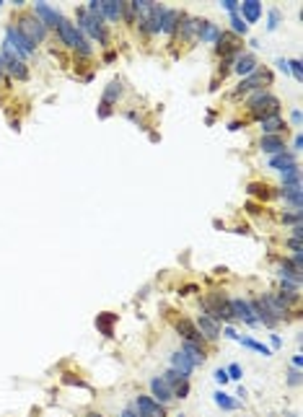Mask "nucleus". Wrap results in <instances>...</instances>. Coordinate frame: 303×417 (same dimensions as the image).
I'll return each mask as SVG.
<instances>
[{
  "mask_svg": "<svg viewBox=\"0 0 303 417\" xmlns=\"http://www.w3.org/2000/svg\"><path fill=\"white\" fill-rule=\"evenodd\" d=\"M283 345V340H280V335H272V347H280Z\"/></svg>",
  "mask_w": 303,
  "mask_h": 417,
  "instance_id": "603ef678",
  "label": "nucleus"
},
{
  "mask_svg": "<svg viewBox=\"0 0 303 417\" xmlns=\"http://www.w3.org/2000/svg\"><path fill=\"white\" fill-rule=\"evenodd\" d=\"M236 13L244 18L246 26L256 24L259 16H262V3H259V0H244V3H239V11H236Z\"/></svg>",
  "mask_w": 303,
  "mask_h": 417,
  "instance_id": "f8f14e48",
  "label": "nucleus"
},
{
  "mask_svg": "<svg viewBox=\"0 0 303 417\" xmlns=\"http://www.w3.org/2000/svg\"><path fill=\"white\" fill-rule=\"evenodd\" d=\"M218 36H221V29L212 24V21H197V39L200 41H205V45H212V41H218Z\"/></svg>",
  "mask_w": 303,
  "mask_h": 417,
  "instance_id": "2eb2a0df",
  "label": "nucleus"
},
{
  "mask_svg": "<svg viewBox=\"0 0 303 417\" xmlns=\"http://www.w3.org/2000/svg\"><path fill=\"white\" fill-rule=\"evenodd\" d=\"M21 34H24L31 45H39V41H45V36H47V26L41 24V21L34 16V13H26V16H21V21H18V26H16Z\"/></svg>",
  "mask_w": 303,
  "mask_h": 417,
  "instance_id": "f03ea898",
  "label": "nucleus"
},
{
  "mask_svg": "<svg viewBox=\"0 0 303 417\" xmlns=\"http://www.w3.org/2000/svg\"><path fill=\"white\" fill-rule=\"evenodd\" d=\"M290 184H300V166H290L283 171V187H290Z\"/></svg>",
  "mask_w": 303,
  "mask_h": 417,
  "instance_id": "c756f323",
  "label": "nucleus"
},
{
  "mask_svg": "<svg viewBox=\"0 0 303 417\" xmlns=\"http://www.w3.org/2000/svg\"><path fill=\"white\" fill-rule=\"evenodd\" d=\"M212 399H215V404H218L221 409H228V412L239 407V402H236V399H231L226 391H215V394H212Z\"/></svg>",
  "mask_w": 303,
  "mask_h": 417,
  "instance_id": "c85d7f7f",
  "label": "nucleus"
},
{
  "mask_svg": "<svg viewBox=\"0 0 303 417\" xmlns=\"http://www.w3.org/2000/svg\"><path fill=\"white\" fill-rule=\"evenodd\" d=\"M228 306H231V316H233V319L246 321V324H259L256 316H254V311H251V306H249V301L233 298V301H228Z\"/></svg>",
  "mask_w": 303,
  "mask_h": 417,
  "instance_id": "1a4fd4ad",
  "label": "nucleus"
},
{
  "mask_svg": "<svg viewBox=\"0 0 303 417\" xmlns=\"http://www.w3.org/2000/svg\"><path fill=\"white\" fill-rule=\"evenodd\" d=\"M194 326H197V332L202 335V340H218V337H221V326H218V321L210 319V316H205V314L197 319V324H194Z\"/></svg>",
  "mask_w": 303,
  "mask_h": 417,
  "instance_id": "4468645a",
  "label": "nucleus"
},
{
  "mask_svg": "<svg viewBox=\"0 0 303 417\" xmlns=\"http://www.w3.org/2000/svg\"><path fill=\"white\" fill-rule=\"evenodd\" d=\"M114 321H117V314L104 311V314L96 316V329H99L104 337H114Z\"/></svg>",
  "mask_w": 303,
  "mask_h": 417,
  "instance_id": "a211bd4d",
  "label": "nucleus"
},
{
  "mask_svg": "<svg viewBox=\"0 0 303 417\" xmlns=\"http://www.w3.org/2000/svg\"><path fill=\"white\" fill-rule=\"evenodd\" d=\"M202 311L205 316L210 319H231V306H228V298L223 293H210L207 298H202Z\"/></svg>",
  "mask_w": 303,
  "mask_h": 417,
  "instance_id": "7ed1b4c3",
  "label": "nucleus"
},
{
  "mask_svg": "<svg viewBox=\"0 0 303 417\" xmlns=\"http://www.w3.org/2000/svg\"><path fill=\"white\" fill-rule=\"evenodd\" d=\"M150 391H153V399H156L158 404H166V402L174 399V391H171V386H168L161 376L150 379Z\"/></svg>",
  "mask_w": 303,
  "mask_h": 417,
  "instance_id": "ddd939ff",
  "label": "nucleus"
},
{
  "mask_svg": "<svg viewBox=\"0 0 303 417\" xmlns=\"http://www.w3.org/2000/svg\"><path fill=\"white\" fill-rule=\"evenodd\" d=\"M290 166H295V153L283 150V153H275V156L270 158V169H275V171H285Z\"/></svg>",
  "mask_w": 303,
  "mask_h": 417,
  "instance_id": "6ab92c4d",
  "label": "nucleus"
},
{
  "mask_svg": "<svg viewBox=\"0 0 303 417\" xmlns=\"http://www.w3.org/2000/svg\"><path fill=\"white\" fill-rule=\"evenodd\" d=\"M280 21H283V13H280L277 8H272L270 11V21H267V31H275L280 26Z\"/></svg>",
  "mask_w": 303,
  "mask_h": 417,
  "instance_id": "c9c22d12",
  "label": "nucleus"
},
{
  "mask_svg": "<svg viewBox=\"0 0 303 417\" xmlns=\"http://www.w3.org/2000/svg\"><path fill=\"white\" fill-rule=\"evenodd\" d=\"M259 148H262L265 153H270V156H275V153H283L285 150V143L280 135H265L262 143H259Z\"/></svg>",
  "mask_w": 303,
  "mask_h": 417,
  "instance_id": "412c9836",
  "label": "nucleus"
},
{
  "mask_svg": "<svg viewBox=\"0 0 303 417\" xmlns=\"http://www.w3.org/2000/svg\"><path fill=\"white\" fill-rule=\"evenodd\" d=\"M223 335H226L228 340H239V335H236V329H231V326H226V329H223Z\"/></svg>",
  "mask_w": 303,
  "mask_h": 417,
  "instance_id": "49530a36",
  "label": "nucleus"
},
{
  "mask_svg": "<svg viewBox=\"0 0 303 417\" xmlns=\"http://www.w3.org/2000/svg\"><path fill=\"white\" fill-rule=\"evenodd\" d=\"M280 194L285 197V202L293 205V210H300V184H290V187H283Z\"/></svg>",
  "mask_w": 303,
  "mask_h": 417,
  "instance_id": "a878e982",
  "label": "nucleus"
},
{
  "mask_svg": "<svg viewBox=\"0 0 303 417\" xmlns=\"http://www.w3.org/2000/svg\"><path fill=\"white\" fill-rule=\"evenodd\" d=\"M78 29H80V31H89L94 39L101 41V45H106V39H109V36H106V29H104L101 24H96V21L89 16V11H85V8H78Z\"/></svg>",
  "mask_w": 303,
  "mask_h": 417,
  "instance_id": "39448f33",
  "label": "nucleus"
},
{
  "mask_svg": "<svg viewBox=\"0 0 303 417\" xmlns=\"http://www.w3.org/2000/svg\"><path fill=\"white\" fill-rule=\"evenodd\" d=\"M265 83H272V73L270 70H254L251 75H246V78H241V83H239V89H236V94H246V91H254V89H259V86H265Z\"/></svg>",
  "mask_w": 303,
  "mask_h": 417,
  "instance_id": "423d86ee",
  "label": "nucleus"
},
{
  "mask_svg": "<svg viewBox=\"0 0 303 417\" xmlns=\"http://www.w3.org/2000/svg\"><path fill=\"white\" fill-rule=\"evenodd\" d=\"M300 236H303V226H300V223H295V226H293V238H298V241H300Z\"/></svg>",
  "mask_w": 303,
  "mask_h": 417,
  "instance_id": "de8ad7c7",
  "label": "nucleus"
},
{
  "mask_svg": "<svg viewBox=\"0 0 303 417\" xmlns=\"http://www.w3.org/2000/svg\"><path fill=\"white\" fill-rule=\"evenodd\" d=\"M293 365L300 368V365H303V358H300V355H293Z\"/></svg>",
  "mask_w": 303,
  "mask_h": 417,
  "instance_id": "864d4df0",
  "label": "nucleus"
},
{
  "mask_svg": "<svg viewBox=\"0 0 303 417\" xmlns=\"http://www.w3.org/2000/svg\"><path fill=\"white\" fill-rule=\"evenodd\" d=\"M288 70L295 75V80L303 78V70H300V60H288Z\"/></svg>",
  "mask_w": 303,
  "mask_h": 417,
  "instance_id": "58836bf2",
  "label": "nucleus"
},
{
  "mask_svg": "<svg viewBox=\"0 0 303 417\" xmlns=\"http://www.w3.org/2000/svg\"><path fill=\"white\" fill-rule=\"evenodd\" d=\"M171 368H174V370H179L182 376H187V379H189V373L194 370V365H192V360L187 358V353H184V350H177V353L171 355Z\"/></svg>",
  "mask_w": 303,
  "mask_h": 417,
  "instance_id": "f3484780",
  "label": "nucleus"
},
{
  "mask_svg": "<svg viewBox=\"0 0 303 417\" xmlns=\"http://www.w3.org/2000/svg\"><path fill=\"white\" fill-rule=\"evenodd\" d=\"M277 68L283 70V73H290V70H288V60H277Z\"/></svg>",
  "mask_w": 303,
  "mask_h": 417,
  "instance_id": "09e8293b",
  "label": "nucleus"
},
{
  "mask_svg": "<svg viewBox=\"0 0 303 417\" xmlns=\"http://www.w3.org/2000/svg\"><path fill=\"white\" fill-rule=\"evenodd\" d=\"M300 145H303V138H300V135H295V140H293V148H295V153L300 150Z\"/></svg>",
  "mask_w": 303,
  "mask_h": 417,
  "instance_id": "8fccbe9b",
  "label": "nucleus"
},
{
  "mask_svg": "<svg viewBox=\"0 0 303 417\" xmlns=\"http://www.w3.org/2000/svg\"><path fill=\"white\" fill-rule=\"evenodd\" d=\"M133 407L140 417H163V404H158L153 397H135Z\"/></svg>",
  "mask_w": 303,
  "mask_h": 417,
  "instance_id": "6e6552de",
  "label": "nucleus"
},
{
  "mask_svg": "<svg viewBox=\"0 0 303 417\" xmlns=\"http://www.w3.org/2000/svg\"><path fill=\"white\" fill-rule=\"evenodd\" d=\"M288 384H290V386H298V384H300V368H293V370L288 373Z\"/></svg>",
  "mask_w": 303,
  "mask_h": 417,
  "instance_id": "a19ab883",
  "label": "nucleus"
},
{
  "mask_svg": "<svg viewBox=\"0 0 303 417\" xmlns=\"http://www.w3.org/2000/svg\"><path fill=\"white\" fill-rule=\"evenodd\" d=\"M197 21L200 18H182V24H179V36L184 39V41H194V39H197Z\"/></svg>",
  "mask_w": 303,
  "mask_h": 417,
  "instance_id": "aec40b11",
  "label": "nucleus"
},
{
  "mask_svg": "<svg viewBox=\"0 0 303 417\" xmlns=\"http://www.w3.org/2000/svg\"><path fill=\"white\" fill-rule=\"evenodd\" d=\"M6 70H8L13 78H18V80H26V78H29V68L24 65V60H21V62H6Z\"/></svg>",
  "mask_w": 303,
  "mask_h": 417,
  "instance_id": "cd10ccee",
  "label": "nucleus"
},
{
  "mask_svg": "<svg viewBox=\"0 0 303 417\" xmlns=\"http://www.w3.org/2000/svg\"><path fill=\"white\" fill-rule=\"evenodd\" d=\"M283 223H300V210H293V213H283Z\"/></svg>",
  "mask_w": 303,
  "mask_h": 417,
  "instance_id": "ea45409f",
  "label": "nucleus"
},
{
  "mask_svg": "<svg viewBox=\"0 0 303 417\" xmlns=\"http://www.w3.org/2000/svg\"><path fill=\"white\" fill-rule=\"evenodd\" d=\"M233 70L239 73L241 78H246V75H251L254 70H256V60L251 57V55H241L239 60H236V65H233Z\"/></svg>",
  "mask_w": 303,
  "mask_h": 417,
  "instance_id": "4be33fe9",
  "label": "nucleus"
},
{
  "mask_svg": "<svg viewBox=\"0 0 303 417\" xmlns=\"http://www.w3.org/2000/svg\"><path fill=\"white\" fill-rule=\"evenodd\" d=\"M290 122L295 127H300V109H293V114H290Z\"/></svg>",
  "mask_w": 303,
  "mask_h": 417,
  "instance_id": "a18cd8bd",
  "label": "nucleus"
},
{
  "mask_svg": "<svg viewBox=\"0 0 303 417\" xmlns=\"http://www.w3.org/2000/svg\"><path fill=\"white\" fill-rule=\"evenodd\" d=\"M161 379H163V381H166V384H168L171 389H174V386H177V384H182V381H184L187 376H182V373H179V370H174V368H168V370L163 373Z\"/></svg>",
  "mask_w": 303,
  "mask_h": 417,
  "instance_id": "72a5a7b5",
  "label": "nucleus"
},
{
  "mask_svg": "<svg viewBox=\"0 0 303 417\" xmlns=\"http://www.w3.org/2000/svg\"><path fill=\"white\" fill-rule=\"evenodd\" d=\"M212 376H215V381H218V384H228V381H231V379H228V373H226L223 368H218V370L212 373Z\"/></svg>",
  "mask_w": 303,
  "mask_h": 417,
  "instance_id": "37998d69",
  "label": "nucleus"
},
{
  "mask_svg": "<svg viewBox=\"0 0 303 417\" xmlns=\"http://www.w3.org/2000/svg\"><path fill=\"white\" fill-rule=\"evenodd\" d=\"M171 391H174V399H184L187 397V394H189V381L184 379L182 384H177L174 389H171Z\"/></svg>",
  "mask_w": 303,
  "mask_h": 417,
  "instance_id": "e433bc0d",
  "label": "nucleus"
},
{
  "mask_svg": "<svg viewBox=\"0 0 303 417\" xmlns=\"http://www.w3.org/2000/svg\"><path fill=\"white\" fill-rule=\"evenodd\" d=\"M226 373H228L231 381H241V365H239V363H231Z\"/></svg>",
  "mask_w": 303,
  "mask_h": 417,
  "instance_id": "4c0bfd02",
  "label": "nucleus"
},
{
  "mask_svg": "<svg viewBox=\"0 0 303 417\" xmlns=\"http://www.w3.org/2000/svg\"><path fill=\"white\" fill-rule=\"evenodd\" d=\"M246 192H249V194H256V197H265V200L275 194V192H270L267 184H259V182H251V184L246 187Z\"/></svg>",
  "mask_w": 303,
  "mask_h": 417,
  "instance_id": "473e14b6",
  "label": "nucleus"
},
{
  "mask_svg": "<svg viewBox=\"0 0 303 417\" xmlns=\"http://www.w3.org/2000/svg\"><path fill=\"white\" fill-rule=\"evenodd\" d=\"M231 26H233V31H236V34H246V29H249L239 13H231Z\"/></svg>",
  "mask_w": 303,
  "mask_h": 417,
  "instance_id": "f704fd0d",
  "label": "nucleus"
},
{
  "mask_svg": "<svg viewBox=\"0 0 303 417\" xmlns=\"http://www.w3.org/2000/svg\"><path fill=\"white\" fill-rule=\"evenodd\" d=\"M249 112L254 119H267V117H277L280 114V99L272 96L270 91H262L259 89L251 99H249Z\"/></svg>",
  "mask_w": 303,
  "mask_h": 417,
  "instance_id": "f257e3e1",
  "label": "nucleus"
},
{
  "mask_svg": "<svg viewBox=\"0 0 303 417\" xmlns=\"http://www.w3.org/2000/svg\"><path fill=\"white\" fill-rule=\"evenodd\" d=\"M119 94H122V83H119V80H112L109 86H106V91H104V99H101V104L112 109V104H117V101H119Z\"/></svg>",
  "mask_w": 303,
  "mask_h": 417,
  "instance_id": "b1692460",
  "label": "nucleus"
},
{
  "mask_svg": "<svg viewBox=\"0 0 303 417\" xmlns=\"http://www.w3.org/2000/svg\"><path fill=\"white\" fill-rule=\"evenodd\" d=\"M177 332L184 337V342H192V345H202V335L197 332V326L187 319H179L177 321Z\"/></svg>",
  "mask_w": 303,
  "mask_h": 417,
  "instance_id": "dca6fc26",
  "label": "nucleus"
},
{
  "mask_svg": "<svg viewBox=\"0 0 303 417\" xmlns=\"http://www.w3.org/2000/svg\"><path fill=\"white\" fill-rule=\"evenodd\" d=\"M182 18H184V13H179L174 8H163V16L158 21V34H174L182 24Z\"/></svg>",
  "mask_w": 303,
  "mask_h": 417,
  "instance_id": "9b49d317",
  "label": "nucleus"
},
{
  "mask_svg": "<svg viewBox=\"0 0 303 417\" xmlns=\"http://www.w3.org/2000/svg\"><path fill=\"white\" fill-rule=\"evenodd\" d=\"M228 13H236V11H239V0H223V3H221Z\"/></svg>",
  "mask_w": 303,
  "mask_h": 417,
  "instance_id": "79ce46f5",
  "label": "nucleus"
},
{
  "mask_svg": "<svg viewBox=\"0 0 303 417\" xmlns=\"http://www.w3.org/2000/svg\"><path fill=\"white\" fill-rule=\"evenodd\" d=\"M239 342H241L244 347H249V350H256V353H262L265 358L272 355V350H270V347H265L262 342H256V340H251V337H239Z\"/></svg>",
  "mask_w": 303,
  "mask_h": 417,
  "instance_id": "7c9ffc66",
  "label": "nucleus"
},
{
  "mask_svg": "<svg viewBox=\"0 0 303 417\" xmlns=\"http://www.w3.org/2000/svg\"><path fill=\"white\" fill-rule=\"evenodd\" d=\"M57 36H60V41H62L65 47H73V50H75V47L80 45V41L85 39V36H83V31L73 24V21H68V18H62L60 24H57Z\"/></svg>",
  "mask_w": 303,
  "mask_h": 417,
  "instance_id": "20e7f679",
  "label": "nucleus"
},
{
  "mask_svg": "<svg viewBox=\"0 0 303 417\" xmlns=\"http://www.w3.org/2000/svg\"><path fill=\"white\" fill-rule=\"evenodd\" d=\"M85 417H101L99 412H89V414H85Z\"/></svg>",
  "mask_w": 303,
  "mask_h": 417,
  "instance_id": "6e6d98bb",
  "label": "nucleus"
},
{
  "mask_svg": "<svg viewBox=\"0 0 303 417\" xmlns=\"http://www.w3.org/2000/svg\"><path fill=\"white\" fill-rule=\"evenodd\" d=\"M3 70H6V62H3V57H0V75H3Z\"/></svg>",
  "mask_w": 303,
  "mask_h": 417,
  "instance_id": "5fc2aeb1",
  "label": "nucleus"
},
{
  "mask_svg": "<svg viewBox=\"0 0 303 417\" xmlns=\"http://www.w3.org/2000/svg\"><path fill=\"white\" fill-rule=\"evenodd\" d=\"M122 6L119 0H101V11H104V18L109 21H119L122 18Z\"/></svg>",
  "mask_w": 303,
  "mask_h": 417,
  "instance_id": "5701e85b",
  "label": "nucleus"
},
{
  "mask_svg": "<svg viewBox=\"0 0 303 417\" xmlns=\"http://www.w3.org/2000/svg\"><path fill=\"white\" fill-rule=\"evenodd\" d=\"M34 16L41 21V24H45L47 29L50 26H55L57 29V24L62 21V16H60V11L57 8H52L50 3H34Z\"/></svg>",
  "mask_w": 303,
  "mask_h": 417,
  "instance_id": "9d476101",
  "label": "nucleus"
},
{
  "mask_svg": "<svg viewBox=\"0 0 303 417\" xmlns=\"http://www.w3.org/2000/svg\"><path fill=\"white\" fill-rule=\"evenodd\" d=\"M184 353H187V358L192 360V365L197 368V365H202L205 363V353H202V345H192V342H184Z\"/></svg>",
  "mask_w": 303,
  "mask_h": 417,
  "instance_id": "bb28decb",
  "label": "nucleus"
},
{
  "mask_svg": "<svg viewBox=\"0 0 303 417\" xmlns=\"http://www.w3.org/2000/svg\"><path fill=\"white\" fill-rule=\"evenodd\" d=\"M119 417H140V414L135 412V407H133V404H129V407H124V412H122Z\"/></svg>",
  "mask_w": 303,
  "mask_h": 417,
  "instance_id": "c03bdc74",
  "label": "nucleus"
},
{
  "mask_svg": "<svg viewBox=\"0 0 303 417\" xmlns=\"http://www.w3.org/2000/svg\"><path fill=\"white\" fill-rule=\"evenodd\" d=\"M259 124H262V133L265 135H280L285 130V122L280 119V114L277 117H267V119H262Z\"/></svg>",
  "mask_w": 303,
  "mask_h": 417,
  "instance_id": "393cba45",
  "label": "nucleus"
},
{
  "mask_svg": "<svg viewBox=\"0 0 303 417\" xmlns=\"http://www.w3.org/2000/svg\"><path fill=\"white\" fill-rule=\"evenodd\" d=\"M85 11H89V16L96 21V24L104 26V21H106V18H104V11H101V0H91V3L85 6Z\"/></svg>",
  "mask_w": 303,
  "mask_h": 417,
  "instance_id": "2f4dec72",
  "label": "nucleus"
},
{
  "mask_svg": "<svg viewBox=\"0 0 303 417\" xmlns=\"http://www.w3.org/2000/svg\"><path fill=\"white\" fill-rule=\"evenodd\" d=\"M241 127H244L241 122H231V124H228V130H231V133H236V130H241Z\"/></svg>",
  "mask_w": 303,
  "mask_h": 417,
  "instance_id": "3c124183",
  "label": "nucleus"
},
{
  "mask_svg": "<svg viewBox=\"0 0 303 417\" xmlns=\"http://www.w3.org/2000/svg\"><path fill=\"white\" fill-rule=\"evenodd\" d=\"M6 41H8V45H11L13 50H18L24 57L34 55V45H31V41H29L24 34H21L16 26H6Z\"/></svg>",
  "mask_w": 303,
  "mask_h": 417,
  "instance_id": "0eeeda50",
  "label": "nucleus"
}]
</instances>
